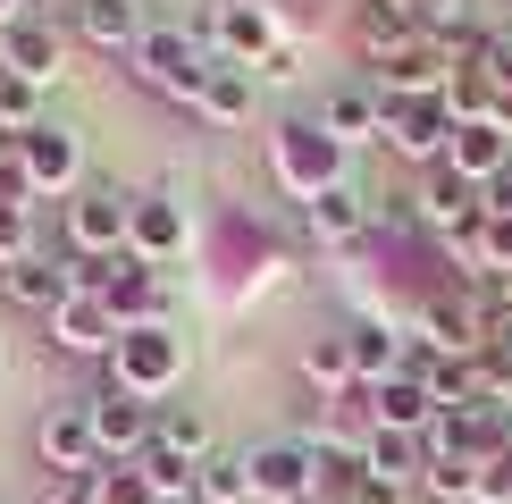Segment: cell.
Returning <instances> with one entry per match:
<instances>
[{"label": "cell", "mask_w": 512, "mask_h": 504, "mask_svg": "<svg viewBox=\"0 0 512 504\" xmlns=\"http://www.w3.org/2000/svg\"><path fill=\"white\" fill-rule=\"evenodd\" d=\"M269 168H277V185H286V194H328V185H345V143L328 135V126L319 118H286L269 135Z\"/></svg>", "instance_id": "6da1fadb"}, {"label": "cell", "mask_w": 512, "mask_h": 504, "mask_svg": "<svg viewBox=\"0 0 512 504\" xmlns=\"http://www.w3.org/2000/svg\"><path fill=\"white\" fill-rule=\"evenodd\" d=\"M177 378H185V336H177V328H118V345H110V387L160 404Z\"/></svg>", "instance_id": "7a4b0ae2"}, {"label": "cell", "mask_w": 512, "mask_h": 504, "mask_svg": "<svg viewBox=\"0 0 512 504\" xmlns=\"http://www.w3.org/2000/svg\"><path fill=\"white\" fill-rule=\"evenodd\" d=\"M126 210H135V194L84 177L68 194V261H118L126 252Z\"/></svg>", "instance_id": "3957f363"}, {"label": "cell", "mask_w": 512, "mask_h": 504, "mask_svg": "<svg viewBox=\"0 0 512 504\" xmlns=\"http://www.w3.org/2000/svg\"><path fill=\"white\" fill-rule=\"evenodd\" d=\"M135 68H143V84L152 93H168V101H202V76H210V51L185 26H143V42H135Z\"/></svg>", "instance_id": "277c9868"}, {"label": "cell", "mask_w": 512, "mask_h": 504, "mask_svg": "<svg viewBox=\"0 0 512 504\" xmlns=\"http://www.w3.org/2000/svg\"><path fill=\"white\" fill-rule=\"evenodd\" d=\"M378 101H437L445 84H454V42L445 34H412L403 51H387L378 59Z\"/></svg>", "instance_id": "5b68a950"}, {"label": "cell", "mask_w": 512, "mask_h": 504, "mask_svg": "<svg viewBox=\"0 0 512 504\" xmlns=\"http://www.w3.org/2000/svg\"><path fill=\"white\" fill-rule=\"evenodd\" d=\"M420 328H429V353H454V362H471V353H487V345H496V311H487L471 286H454V294H429Z\"/></svg>", "instance_id": "8992f818"}, {"label": "cell", "mask_w": 512, "mask_h": 504, "mask_svg": "<svg viewBox=\"0 0 512 504\" xmlns=\"http://www.w3.org/2000/svg\"><path fill=\"white\" fill-rule=\"evenodd\" d=\"M152 412L160 404H143V395H126V387H101L93 404H84L101 462H143V454H152Z\"/></svg>", "instance_id": "52a82bcc"}, {"label": "cell", "mask_w": 512, "mask_h": 504, "mask_svg": "<svg viewBox=\"0 0 512 504\" xmlns=\"http://www.w3.org/2000/svg\"><path fill=\"white\" fill-rule=\"evenodd\" d=\"M0 76H26L34 93L59 84V76H68V34H59L51 17H17V26H0Z\"/></svg>", "instance_id": "ba28073f"}, {"label": "cell", "mask_w": 512, "mask_h": 504, "mask_svg": "<svg viewBox=\"0 0 512 504\" xmlns=\"http://www.w3.org/2000/svg\"><path fill=\"white\" fill-rule=\"evenodd\" d=\"M17 160H26V185H34V194H76V185H84V135H76V126H51V118H42L34 135H17Z\"/></svg>", "instance_id": "9c48e42d"}, {"label": "cell", "mask_w": 512, "mask_h": 504, "mask_svg": "<svg viewBox=\"0 0 512 504\" xmlns=\"http://www.w3.org/2000/svg\"><path fill=\"white\" fill-rule=\"evenodd\" d=\"M378 143H387V152H403V160H420V168H437L445 143H454V110H445V93H437V101H387Z\"/></svg>", "instance_id": "30bf717a"}, {"label": "cell", "mask_w": 512, "mask_h": 504, "mask_svg": "<svg viewBox=\"0 0 512 504\" xmlns=\"http://www.w3.org/2000/svg\"><path fill=\"white\" fill-rule=\"evenodd\" d=\"M34 454L51 479H93L101 471V446H93V420H84V404H51L34 429Z\"/></svg>", "instance_id": "8fae6325"}, {"label": "cell", "mask_w": 512, "mask_h": 504, "mask_svg": "<svg viewBox=\"0 0 512 504\" xmlns=\"http://www.w3.org/2000/svg\"><path fill=\"white\" fill-rule=\"evenodd\" d=\"M244 462H252V504H303V496H319V462H311L303 437H277V446L244 454Z\"/></svg>", "instance_id": "7c38bea8"}, {"label": "cell", "mask_w": 512, "mask_h": 504, "mask_svg": "<svg viewBox=\"0 0 512 504\" xmlns=\"http://www.w3.org/2000/svg\"><path fill=\"white\" fill-rule=\"evenodd\" d=\"M412 202H420V219H429V227H437L445 244H462V236H471V227L487 219L479 185H471V177H454V168H445V160L429 168V177H420V194H412Z\"/></svg>", "instance_id": "4fadbf2b"}, {"label": "cell", "mask_w": 512, "mask_h": 504, "mask_svg": "<svg viewBox=\"0 0 512 504\" xmlns=\"http://www.w3.org/2000/svg\"><path fill=\"white\" fill-rule=\"evenodd\" d=\"M210 42H219V59H236V68H261L277 51L269 0H219V9H210Z\"/></svg>", "instance_id": "5bb4252c"}, {"label": "cell", "mask_w": 512, "mask_h": 504, "mask_svg": "<svg viewBox=\"0 0 512 504\" xmlns=\"http://www.w3.org/2000/svg\"><path fill=\"white\" fill-rule=\"evenodd\" d=\"M101 303H110L118 328H168V278H160V269H143L135 252H118V278H110Z\"/></svg>", "instance_id": "9a60e30c"}, {"label": "cell", "mask_w": 512, "mask_h": 504, "mask_svg": "<svg viewBox=\"0 0 512 504\" xmlns=\"http://www.w3.org/2000/svg\"><path fill=\"white\" fill-rule=\"evenodd\" d=\"M126 252H135L143 269L177 261V252H185V210L168 194H135V210H126Z\"/></svg>", "instance_id": "2e32d148"}, {"label": "cell", "mask_w": 512, "mask_h": 504, "mask_svg": "<svg viewBox=\"0 0 512 504\" xmlns=\"http://www.w3.org/2000/svg\"><path fill=\"white\" fill-rule=\"evenodd\" d=\"M68 34L84 42V51H135L143 42V0H76L68 9Z\"/></svg>", "instance_id": "e0dca14e"}, {"label": "cell", "mask_w": 512, "mask_h": 504, "mask_svg": "<svg viewBox=\"0 0 512 504\" xmlns=\"http://www.w3.org/2000/svg\"><path fill=\"white\" fill-rule=\"evenodd\" d=\"M0 294H9L17 311H42V320H51V311L76 294V286H68V252H59V261H51V252H26V261H9V269H0Z\"/></svg>", "instance_id": "ac0fdd59"}, {"label": "cell", "mask_w": 512, "mask_h": 504, "mask_svg": "<svg viewBox=\"0 0 512 504\" xmlns=\"http://www.w3.org/2000/svg\"><path fill=\"white\" fill-rule=\"evenodd\" d=\"M361 395H370V429H403V437H429L437 429V404H429V387H420L412 370L378 378V387H361Z\"/></svg>", "instance_id": "d6986e66"}, {"label": "cell", "mask_w": 512, "mask_h": 504, "mask_svg": "<svg viewBox=\"0 0 512 504\" xmlns=\"http://www.w3.org/2000/svg\"><path fill=\"white\" fill-rule=\"evenodd\" d=\"M504 160H512V126H504V118H462L454 143H445V168H454V177H471V185H487Z\"/></svg>", "instance_id": "ffe728a7"}, {"label": "cell", "mask_w": 512, "mask_h": 504, "mask_svg": "<svg viewBox=\"0 0 512 504\" xmlns=\"http://www.w3.org/2000/svg\"><path fill=\"white\" fill-rule=\"evenodd\" d=\"M319 126H328L336 143H378V126H387V101H378V84H336L328 101H319Z\"/></svg>", "instance_id": "44dd1931"}, {"label": "cell", "mask_w": 512, "mask_h": 504, "mask_svg": "<svg viewBox=\"0 0 512 504\" xmlns=\"http://www.w3.org/2000/svg\"><path fill=\"white\" fill-rule=\"evenodd\" d=\"M51 336H59V353H110L118 345V320H110L101 294H68V303L51 311Z\"/></svg>", "instance_id": "7402d4cb"}, {"label": "cell", "mask_w": 512, "mask_h": 504, "mask_svg": "<svg viewBox=\"0 0 512 504\" xmlns=\"http://www.w3.org/2000/svg\"><path fill=\"white\" fill-rule=\"evenodd\" d=\"M252 101H261V76L236 68V59H210V76H202V101H194V110H202L210 126H244V118H252Z\"/></svg>", "instance_id": "603a6c76"}, {"label": "cell", "mask_w": 512, "mask_h": 504, "mask_svg": "<svg viewBox=\"0 0 512 504\" xmlns=\"http://www.w3.org/2000/svg\"><path fill=\"white\" fill-rule=\"evenodd\" d=\"M152 454L185 462V471H194L202 454H219V437H210V412H194V404H160V412H152Z\"/></svg>", "instance_id": "cb8c5ba5"}, {"label": "cell", "mask_w": 512, "mask_h": 504, "mask_svg": "<svg viewBox=\"0 0 512 504\" xmlns=\"http://www.w3.org/2000/svg\"><path fill=\"white\" fill-rule=\"evenodd\" d=\"M361 471H370L378 488H403V479L429 471V446L403 437V429H370V437H361Z\"/></svg>", "instance_id": "d4e9b609"}, {"label": "cell", "mask_w": 512, "mask_h": 504, "mask_svg": "<svg viewBox=\"0 0 512 504\" xmlns=\"http://www.w3.org/2000/svg\"><path fill=\"white\" fill-rule=\"evenodd\" d=\"M412 34H420V17L403 9V0H361V9H353V42H361V59H370V68H378L387 51H403Z\"/></svg>", "instance_id": "484cf974"}, {"label": "cell", "mask_w": 512, "mask_h": 504, "mask_svg": "<svg viewBox=\"0 0 512 504\" xmlns=\"http://www.w3.org/2000/svg\"><path fill=\"white\" fill-rule=\"evenodd\" d=\"M303 219H311V236H319V244H353L361 227H370V202H361L353 185H328V194H311V202H303Z\"/></svg>", "instance_id": "4316f807"}, {"label": "cell", "mask_w": 512, "mask_h": 504, "mask_svg": "<svg viewBox=\"0 0 512 504\" xmlns=\"http://www.w3.org/2000/svg\"><path fill=\"white\" fill-rule=\"evenodd\" d=\"M345 353H353V387H378V378H395V370H403V345H395V328H378V320L345 328Z\"/></svg>", "instance_id": "83f0119b"}, {"label": "cell", "mask_w": 512, "mask_h": 504, "mask_svg": "<svg viewBox=\"0 0 512 504\" xmlns=\"http://www.w3.org/2000/svg\"><path fill=\"white\" fill-rule=\"evenodd\" d=\"M194 496H202V504H252V462L227 454V446L202 454V462H194Z\"/></svg>", "instance_id": "f1b7e54d"}, {"label": "cell", "mask_w": 512, "mask_h": 504, "mask_svg": "<svg viewBox=\"0 0 512 504\" xmlns=\"http://www.w3.org/2000/svg\"><path fill=\"white\" fill-rule=\"evenodd\" d=\"M303 378L319 395H345L353 387V353H345V336H319V345H303Z\"/></svg>", "instance_id": "f546056e"}, {"label": "cell", "mask_w": 512, "mask_h": 504, "mask_svg": "<svg viewBox=\"0 0 512 504\" xmlns=\"http://www.w3.org/2000/svg\"><path fill=\"white\" fill-rule=\"evenodd\" d=\"M429 496L437 504H454V496H479V462H462V454H429Z\"/></svg>", "instance_id": "4dcf8cb0"}, {"label": "cell", "mask_w": 512, "mask_h": 504, "mask_svg": "<svg viewBox=\"0 0 512 504\" xmlns=\"http://www.w3.org/2000/svg\"><path fill=\"white\" fill-rule=\"evenodd\" d=\"M93 488H101V504H160V488H152V471H143V462H118V471H93Z\"/></svg>", "instance_id": "1f68e13d"}, {"label": "cell", "mask_w": 512, "mask_h": 504, "mask_svg": "<svg viewBox=\"0 0 512 504\" xmlns=\"http://www.w3.org/2000/svg\"><path fill=\"white\" fill-rule=\"evenodd\" d=\"M26 252H42L34 244V210H0V269L26 261Z\"/></svg>", "instance_id": "d6a6232c"}, {"label": "cell", "mask_w": 512, "mask_h": 504, "mask_svg": "<svg viewBox=\"0 0 512 504\" xmlns=\"http://www.w3.org/2000/svg\"><path fill=\"white\" fill-rule=\"evenodd\" d=\"M0 210H34V185H26V160H17V143H0Z\"/></svg>", "instance_id": "836d02e7"}, {"label": "cell", "mask_w": 512, "mask_h": 504, "mask_svg": "<svg viewBox=\"0 0 512 504\" xmlns=\"http://www.w3.org/2000/svg\"><path fill=\"white\" fill-rule=\"evenodd\" d=\"M479 202H487V219H512V160L496 168V177L479 185Z\"/></svg>", "instance_id": "e575fe53"}, {"label": "cell", "mask_w": 512, "mask_h": 504, "mask_svg": "<svg viewBox=\"0 0 512 504\" xmlns=\"http://www.w3.org/2000/svg\"><path fill=\"white\" fill-rule=\"evenodd\" d=\"M42 504H101V488H93V479H51Z\"/></svg>", "instance_id": "d590c367"}, {"label": "cell", "mask_w": 512, "mask_h": 504, "mask_svg": "<svg viewBox=\"0 0 512 504\" xmlns=\"http://www.w3.org/2000/svg\"><path fill=\"white\" fill-rule=\"evenodd\" d=\"M412 17H437V26H462V0H403Z\"/></svg>", "instance_id": "8d00e7d4"}, {"label": "cell", "mask_w": 512, "mask_h": 504, "mask_svg": "<svg viewBox=\"0 0 512 504\" xmlns=\"http://www.w3.org/2000/svg\"><path fill=\"white\" fill-rule=\"evenodd\" d=\"M17 17H26V9H17V0H0V26H17Z\"/></svg>", "instance_id": "74e56055"}, {"label": "cell", "mask_w": 512, "mask_h": 504, "mask_svg": "<svg viewBox=\"0 0 512 504\" xmlns=\"http://www.w3.org/2000/svg\"><path fill=\"white\" fill-rule=\"evenodd\" d=\"M496 345H504V353H512V328H504V336H496Z\"/></svg>", "instance_id": "f35d334b"}, {"label": "cell", "mask_w": 512, "mask_h": 504, "mask_svg": "<svg viewBox=\"0 0 512 504\" xmlns=\"http://www.w3.org/2000/svg\"><path fill=\"white\" fill-rule=\"evenodd\" d=\"M454 504H487V496H454Z\"/></svg>", "instance_id": "ab89813d"}, {"label": "cell", "mask_w": 512, "mask_h": 504, "mask_svg": "<svg viewBox=\"0 0 512 504\" xmlns=\"http://www.w3.org/2000/svg\"><path fill=\"white\" fill-rule=\"evenodd\" d=\"M68 9H76V0H68Z\"/></svg>", "instance_id": "60d3db41"}]
</instances>
